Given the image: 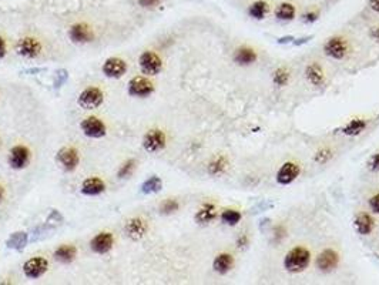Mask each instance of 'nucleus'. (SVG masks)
I'll list each match as a JSON object with an SVG mask.
<instances>
[{
    "label": "nucleus",
    "instance_id": "obj_1",
    "mask_svg": "<svg viewBox=\"0 0 379 285\" xmlns=\"http://www.w3.org/2000/svg\"><path fill=\"white\" fill-rule=\"evenodd\" d=\"M311 261V254L310 251L304 247H296L294 250H291L287 257H285V261H284V265L285 268L290 272H302L308 265H310Z\"/></svg>",
    "mask_w": 379,
    "mask_h": 285
},
{
    "label": "nucleus",
    "instance_id": "obj_2",
    "mask_svg": "<svg viewBox=\"0 0 379 285\" xmlns=\"http://www.w3.org/2000/svg\"><path fill=\"white\" fill-rule=\"evenodd\" d=\"M79 106L84 110H93L103 103V91L97 87H87L84 89L77 98Z\"/></svg>",
    "mask_w": 379,
    "mask_h": 285
},
{
    "label": "nucleus",
    "instance_id": "obj_3",
    "mask_svg": "<svg viewBox=\"0 0 379 285\" xmlns=\"http://www.w3.org/2000/svg\"><path fill=\"white\" fill-rule=\"evenodd\" d=\"M140 70L145 76H156L163 69V62L156 53L153 51H144L138 59Z\"/></svg>",
    "mask_w": 379,
    "mask_h": 285
},
{
    "label": "nucleus",
    "instance_id": "obj_4",
    "mask_svg": "<svg viewBox=\"0 0 379 285\" xmlns=\"http://www.w3.org/2000/svg\"><path fill=\"white\" fill-rule=\"evenodd\" d=\"M166 134L161 130H150L143 139V147L148 153H157L166 147Z\"/></svg>",
    "mask_w": 379,
    "mask_h": 285
},
{
    "label": "nucleus",
    "instance_id": "obj_5",
    "mask_svg": "<svg viewBox=\"0 0 379 285\" xmlns=\"http://www.w3.org/2000/svg\"><path fill=\"white\" fill-rule=\"evenodd\" d=\"M48 263L47 260L42 257H36L28 260L23 265V272L24 275L30 279H37L42 277L44 272L47 271Z\"/></svg>",
    "mask_w": 379,
    "mask_h": 285
},
{
    "label": "nucleus",
    "instance_id": "obj_6",
    "mask_svg": "<svg viewBox=\"0 0 379 285\" xmlns=\"http://www.w3.org/2000/svg\"><path fill=\"white\" fill-rule=\"evenodd\" d=\"M154 91V86L145 77H133L129 83V94L134 97H147Z\"/></svg>",
    "mask_w": 379,
    "mask_h": 285
},
{
    "label": "nucleus",
    "instance_id": "obj_7",
    "mask_svg": "<svg viewBox=\"0 0 379 285\" xmlns=\"http://www.w3.org/2000/svg\"><path fill=\"white\" fill-rule=\"evenodd\" d=\"M82 130H83L84 136H87L90 139H102L106 136V125L103 121H100L97 117H87L82 121Z\"/></svg>",
    "mask_w": 379,
    "mask_h": 285
},
{
    "label": "nucleus",
    "instance_id": "obj_8",
    "mask_svg": "<svg viewBox=\"0 0 379 285\" xmlns=\"http://www.w3.org/2000/svg\"><path fill=\"white\" fill-rule=\"evenodd\" d=\"M40 50H42V44L32 37H24L16 44V51L20 56L28 57V59H35V57L39 56Z\"/></svg>",
    "mask_w": 379,
    "mask_h": 285
},
{
    "label": "nucleus",
    "instance_id": "obj_9",
    "mask_svg": "<svg viewBox=\"0 0 379 285\" xmlns=\"http://www.w3.org/2000/svg\"><path fill=\"white\" fill-rule=\"evenodd\" d=\"M127 71V64L118 57L107 59L103 64V73L110 79H120Z\"/></svg>",
    "mask_w": 379,
    "mask_h": 285
},
{
    "label": "nucleus",
    "instance_id": "obj_10",
    "mask_svg": "<svg viewBox=\"0 0 379 285\" xmlns=\"http://www.w3.org/2000/svg\"><path fill=\"white\" fill-rule=\"evenodd\" d=\"M30 153L24 146H16L12 148L10 156H9V164L14 170H21L29 164Z\"/></svg>",
    "mask_w": 379,
    "mask_h": 285
},
{
    "label": "nucleus",
    "instance_id": "obj_11",
    "mask_svg": "<svg viewBox=\"0 0 379 285\" xmlns=\"http://www.w3.org/2000/svg\"><path fill=\"white\" fill-rule=\"evenodd\" d=\"M346 42H345L342 37H331L328 42L325 43V55L326 56L332 57V59H342L346 55Z\"/></svg>",
    "mask_w": 379,
    "mask_h": 285
},
{
    "label": "nucleus",
    "instance_id": "obj_12",
    "mask_svg": "<svg viewBox=\"0 0 379 285\" xmlns=\"http://www.w3.org/2000/svg\"><path fill=\"white\" fill-rule=\"evenodd\" d=\"M57 161L63 166L64 170L67 171H73L74 168L79 166V154L74 148H70V147H64L62 148L59 153H57Z\"/></svg>",
    "mask_w": 379,
    "mask_h": 285
},
{
    "label": "nucleus",
    "instance_id": "obj_13",
    "mask_svg": "<svg viewBox=\"0 0 379 285\" xmlns=\"http://www.w3.org/2000/svg\"><path fill=\"white\" fill-rule=\"evenodd\" d=\"M113 243H114V238L110 232H100L91 240L90 247L96 254H107L113 248Z\"/></svg>",
    "mask_w": 379,
    "mask_h": 285
},
{
    "label": "nucleus",
    "instance_id": "obj_14",
    "mask_svg": "<svg viewBox=\"0 0 379 285\" xmlns=\"http://www.w3.org/2000/svg\"><path fill=\"white\" fill-rule=\"evenodd\" d=\"M299 167L296 166L295 163L292 161H288V163H284L280 171L276 174V181L283 186H287V184H291L292 181L295 180L296 177L299 175Z\"/></svg>",
    "mask_w": 379,
    "mask_h": 285
},
{
    "label": "nucleus",
    "instance_id": "obj_15",
    "mask_svg": "<svg viewBox=\"0 0 379 285\" xmlns=\"http://www.w3.org/2000/svg\"><path fill=\"white\" fill-rule=\"evenodd\" d=\"M339 261L337 251L334 250H325L322 251L317 258V267L322 272H330L335 270Z\"/></svg>",
    "mask_w": 379,
    "mask_h": 285
},
{
    "label": "nucleus",
    "instance_id": "obj_16",
    "mask_svg": "<svg viewBox=\"0 0 379 285\" xmlns=\"http://www.w3.org/2000/svg\"><path fill=\"white\" fill-rule=\"evenodd\" d=\"M125 232L131 240H140L147 232V224L141 218H131L125 224Z\"/></svg>",
    "mask_w": 379,
    "mask_h": 285
},
{
    "label": "nucleus",
    "instance_id": "obj_17",
    "mask_svg": "<svg viewBox=\"0 0 379 285\" xmlns=\"http://www.w3.org/2000/svg\"><path fill=\"white\" fill-rule=\"evenodd\" d=\"M70 39L74 43H89L93 39V33L86 24L83 23H79L74 24L73 28L70 29Z\"/></svg>",
    "mask_w": 379,
    "mask_h": 285
},
{
    "label": "nucleus",
    "instance_id": "obj_18",
    "mask_svg": "<svg viewBox=\"0 0 379 285\" xmlns=\"http://www.w3.org/2000/svg\"><path fill=\"white\" fill-rule=\"evenodd\" d=\"M106 190V184L102 178L97 177H91L83 181L82 184V193L84 195H98Z\"/></svg>",
    "mask_w": 379,
    "mask_h": 285
},
{
    "label": "nucleus",
    "instance_id": "obj_19",
    "mask_svg": "<svg viewBox=\"0 0 379 285\" xmlns=\"http://www.w3.org/2000/svg\"><path fill=\"white\" fill-rule=\"evenodd\" d=\"M373 225H375L373 218L369 214H366V213H361L355 218V228H357V231H358L361 236L371 234L373 229Z\"/></svg>",
    "mask_w": 379,
    "mask_h": 285
},
{
    "label": "nucleus",
    "instance_id": "obj_20",
    "mask_svg": "<svg viewBox=\"0 0 379 285\" xmlns=\"http://www.w3.org/2000/svg\"><path fill=\"white\" fill-rule=\"evenodd\" d=\"M30 241L29 240V236L23 231H17V232H13L12 236L7 238L6 241V247L10 248V250H16V251H23L26 248V245Z\"/></svg>",
    "mask_w": 379,
    "mask_h": 285
},
{
    "label": "nucleus",
    "instance_id": "obj_21",
    "mask_svg": "<svg viewBox=\"0 0 379 285\" xmlns=\"http://www.w3.org/2000/svg\"><path fill=\"white\" fill-rule=\"evenodd\" d=\"M305 76L308 79V82L314 86H321L324 83L325 76H324V70L322 67L317 64V63H312L310 64L307 70H305Z\"/></svg>",
    "mask_w": 379,
    "mask_h": 285
},
{
    "label": "nucleus",
    "instance_id": "obj_22",
    "mask_svg": "<svg viewBox=\"0 0 379 285\" xmlns=\"http://www.w3.org/2000/svg\"><path fill=\"white\" fill-rule=\"evenodd\" d=\"M76 247H73V245H60L55 251V258L57 261L63 263V264H69L76 258Z\"/></svg>",
    "mask_w": 379,
    "mask_h": 285
},
{
    "label": "nucleus",
    "instance_id": "obj_23",
    "mask_svg": "<svg viewBox=\"0 0 379 285\" xmlns=\"http://www.w3.org/2000/svg\"><path fill=\"white\" fill-rule=\"evenodd\" d=\"M233 264H234V260L230 254H220L218 257L214 260V271L218 272V274H227L231 268H233Z\"/></svg>",
    "mask_w": 379,
    "mask_h": 285
},
{
    "label": "nucleus",
    "instance_id": "obj_24",
    "mask_svg": "<svg viewBox=\"0 0 379 285\" xmlns=\"http://www.w3.org/2000/svg\"><path fill=\"white\" fill-rule=\"evenodd\" d=\"M234 60L235 63H238L241 66H248V64H252L257 60V53L252 49L242 47V49H238L235 51Z\"/></svg>",
    "mask_w": 379,
    "mask_h": 285
},
{
    "label": "nucleus",
    "instance_id": "obj_25",
    "mask_svg": "<svg viewBox=\"0 0 379 285\" xmlns=\"http://www.w3.org/2000/svg\"><path fill=\"white\" fill-rule=\"evenodd\" d=\"M215 217H217V213L213 204H204L203 209L195 214V221L198 224H210Z\"/></svg>",
    "mask_w": 379,
    "mask_h": 285
},
{
    "label": "nucleus",
    "instance_id": "obj_26",
    "mask_svg": "<svg viewBox=\"0 0 379 285\" xmlns=\"http://www.w3.org/2000/svg\"><path fill=\"white\" fill-rule=\"evenodd\" d=\"M163 188V181L160 177L157 175H151L148 180H145L143 184H141V193L143 194H156L161 191Z\"/></svg>",
    "mask_w": 379,
    "mask_h": 285
},
{
    "label": "nucleus",
    "instance_id": "obj_27",
    "mask_svg": "<svg viewBox=\"0 0 379 285\" xmlns=\"http://www.w3.org/2000/svg\"><path fill=\"white\" fill-rule=\"evenodd\" d=\"M267 12H268V5L265 2H262V0H258V2L252 3L248 9L249 16L257 19V20L264 19V16L267 14Z\"/></svg>",
    "mask_w": 379,
    "mask_h": 285
},
{
    "label": "nucleus",
    "instance_id": "obj_28",
    "mask_svg": "<svg viewBox=\"0 0 379 285\" xmlns=\"http://www.w3.org/2000/svg\"><path fill=\"white\" fill-rule=\"evenodd\" d=\"M275 16L280 20H292L295 17V7L291 3H281L276 9Z\"/></svg>",
    "mask_w": 379,
    "mask_h": 285
},
{
    "label": "nucleus",
    "instance_id": "obj_29",
    "mask_svg": "<svg viewBox=\"0 0 379 285\" xmlns=\"http://www.w3.org/2000/svg\"><path fill=\"white\" fill-rule=\"evenodd\" d=\"M366 121L365 120H361V118H355L352 120L349 124L344 128V134L346 136H358L361 133L365 130Z\"/></svg>",
    "mask_w": 379,
    "mask_h": 285
},
{
    "label": "nucleus",
    "instance_id": "obj_30",
    "mask_svg": "<svg viewBox=\"0 0 379 285\" xmlns=\"http://www.w3.org/2000/svg\"><path fill=\"white\" fill-rule=\"evenodd\" d=\"M241 213H238L237 210H225L221 214V220H222V223H225L227 225H237L241 221Z\"/></svg>",
    "mask_w": 379,
    "mask_h": 285
},
{
    "label": "nucleus",
    "instance_id": "obj_31",
    "mask_svg": "<svg viewBox=\"0 0 379 285\" xmlns=\"http://www.w3.org/2000/svg\"><path fill=\"white\" fill-rule=\"evenodd\" d=\"M227 168V160H225V157H217L215 160H213L210 163V166H208V171L210 174H213V175H217V174H221L224 170Z\"/></svg>",
    "mask_w": 379,
    "mask_h": 285
},
{
    "label": "nucleus",
    "instance_id": "obj_32",
    "mask_svg": "<svg viewBox=\"0 0 379 285\" xmlns=\"http://www.w3.org/2000/svg\"><path fill=\"white\" fill-rule=\"evenodd\" d=\"M179 201L177 200H166V201L161 204V207H160V211H161V214H164V216H168V214H172V213H175L177 210H179Z\"/></svg>",
    "mask_w": 379,
    "mask_h": 285
},
{
    "label": "nucleus",
    "instance_id": "obj_33",
    "mask_svg": "<svg viewBox=\"0 0 379 285\" xmlns=\"http://www.w3.org/2000/svg\"><path fill=\"white\" fill-rule=\"evenodd\" d=\"M290 82V71H287L285 69H278L274 73V83L280 87H283L285 84Z\"/></svg>",
    "mask_w": 379,
    "mask_h": 285
},
{
    "label": "nucleus",
    "instance_id": "obj_34",
    "mask_svg": "<svg viewBox=\"0 0 379 285\" xmlns=\"http://www.w3.org/2000/svg\"><path fill=\"white\" fill-rule=\"evenodd\" d=\"M134 168H136V161L134 160H129L127 163H124L121 168L118 170V178H127V177H130L133 171H134Z\"/></svg>",
    "mask_w": 379,
    "mask_h": 285
},
{
    "label": "nucleus",
    "instance_id": "obj_35",
    "mask_svg": "<svg viewBox=\"0 0 379 285\" xmlns=\"http://www.w3.org/2000/svg\"><path fill=\"white\" fill-rule=\"evenodd\" d=\"M67 79H69V73H67V70H64V69L57 70V71H56V79H55L56 89H60L63 84L67 82Z\"/></svg>",
    "mask_w": 379,
    "mask_h": 285
},
{
    "label": "nucleus",
    "instance_id": "obj_36",
    "mask_svg": "<svg viewBox=\"0 0 379 285\" xmlns=\"http://www.w3.org/2000/svg\"><path fill=\"white\" fill-rule=\"evenodd\" d=\"M328 159H331V151L330 150H321V151H318L317 157H315V160L318 163H325Z\"/></svg>",
    "mask_w": 379,
    "mask_h": 285
},
{
    "label": "nucleus",
    "instance_id": "obj_37",
    "mask_svg": "<svg viewBox=\"0 0 379 285\" xmlns=\"http://www.w3.org/2000/svg\"><path fill=\"white\" fill-rule=\"evenodd\" d=\"M369 205H371V209H372L373 213L379 214V194H375L373 197H371Z\"/></svg>",
    "mask_w": 379,
    "mask_h": 285
},
{
    "label": "nucleus",
    "instance_id": "obj_38",
    "mask_svg": "<svg viewBox=\"0 0 379 285\" xmlns=\"http://www.w3.org/2000/svg\"><path fill=\"white\" fill-rule=\"evenodd\" d=\"M160 2L161 0H138V5L141 7H156Z\"/></svg>",
    "mask_w": 379,
    "mask_h": 285
},
{
    "label": "nucleus",
    "instance_id": "obj_39",
    "mask_svg": "<svg viewBox=\"0 0 379 285\" xmlns=\"http://www.w3.org/2000/svg\"><path fill=\"white\" fill-rule=\"evenodd\" d=\"M369 167L372 171H378L379 170V154H375L372 156V159L369 161Z\"/></svg>",
    "mask_w": 379,
    "mask_h": 285
},
{
    "label": "nucleus",
    "instance_id": "obj_40",
    "mask_svg": "<svg viewBox=\"0 0 379 285\" xmlns=\"http://www.w3.org/2000/svg\"><path fill=\"white\" fill-rule=\"evenodd\" d=\"M318 19V13L317 12H308V13L304 14V20L307 23H312Z\"/></svg>",
    "mask_w": 379,
    "mask_h": 285
},
{
    "label": "nucleus",
    "instance_id": "obj_41",
    "mask_svg": "<svg viewBox=\"0 0 379 285\" xmlns=\"http://www.w3.org/2000/svg\"><path fill=\"white\" fill-rule=\"evenodd\" d=\"M6 56V42L3 37H0V59Z\"/></svg>",
    "mask_w": 379,
    "mask_h": 285
},
{
    "label": "nucleus",
    "instance_id": "obj_42",
    "mask_svg": "<svg viewBox=\"0 0 379 285\" xmlns=\"http://www.w3.org/2000/svg\"><path fill=\"white\" fill-rule=\"evenodd\" d=\"M369 5H371V9L375 10L376 13H379V0H369Z\"/></svg>",
    "mask_w": 379,
    "mask_h": 285
},
{
    "label": "nucleus",
    "instance_id": "obj_43",
    "mask_svg": "<svg viewBox=\"0 0 379 285\" xmlns=\"http://www.w3.org/2000/svg\"><path fill=\"white\" fill-rule=\"evenodd\" d=\"M247 243H248V238H247V236H242L238 238V247H244V245H247Z\"/></svg>",
    "mask_w": 379,
    "mask_h": 285
},
{
    "label": "nucleus",
    "instance_id": "obj_44",
    "mask_svg": "<svg viewBox=\"0 0 379 285\" xmlns=\"http://www.w3.org/2000/svg\"><path fill=\"white\" fill-rule=\"evenodd\" d=\"M371 36H372L376 42H379V28H373L372 30H371Z\"/></svg>",
    "mask_w": 379,
    "mask_h": 285
},
{
    "label": "nucleus",
    "instance_id": "obj_45",
    "mask_svg": "<svg viewBox=\"0 0 379 285\" xmlns=\"http://www.w3.org/2000/svg\"><path fill=\"white\" fill-rule=\"evenodd\" d=\"M291 40H294V37H292V36H290V37H283V39H280V43H287V42H291Z\"/></svg>",
    "mask_w": 379,
    "mask_h": 285
},
{
    "label": "nucleus",
    "instance_id": "obj_46",
    "mask_svg": "<svg viewBox=\"0 0 379 285\" xmlns=\"http://www.w3.org/2000/svg\"><path fill=\"white\" fill-rule=\"evenodd\" d=\"M3 195H5V190H3V187L0 186V201L3 200Z\"/></svg>",
    "mask_w": 379,
    "mask_h": 285
},
{
    "label": "nucleus",
    "instance_id": "obj_47",
    "mask_svg": "<svg viewBox=\"0 0 379 285\" xmlns=\"http://www.w3.org/2000/svg\"><path fill=\"white\" fill-rule=\"evenodd\" d=\"M39 71H42V69H33V70H28L26 73H39Z\"/></svg>",
    "mask_w": 379,
    "mask_h": 285
}]
</instances>
